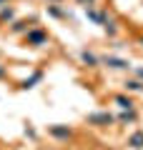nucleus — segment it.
<instances>
[{
    "label": "nucleus",
    "mask_w": 143,
    "mask_h": 150,
    "mask_svg": "<svg viewBox=\"0 0 143 150\" xmlns=\"http://www.w3.org/2000/svg\"><path fill=\"white\" fill-rule=\"evenodd\" d=\"M23 43H25V48H45V45L50 43V35H48L45 28L33 25L30 30L23 35Z\"/></svg>",
    "instance_id": "f257e3e1"
},
{
    "label": "nucleus",
    "mask_w": 143,
    "mask_h": 150,
    "mask_svg": "<svg viewBox=\"0 0 143 150\" xmlns=\"http://www.w3.org/2000/svg\"><path fill=\"white\" fill-rule=\"evenodd\" d=\"M113 123H116V115H111L108 110H98V112L85 115V125H90V128H111Z\"/></svg>",
    "instance_id": "f03ea898"
},
{
    "label": "nucleus",
    "mask_w": 143,
    "mask_h": 150,
    "mask_svg": "<svg viewBox=\"0 0 143 150\" xmlns=\"http://www.w3.org/2000/svg\"><path fill=\"white\" fill-rule=\"evenodd\" d=\"M48 135L53 140H58V143H68V140L75 138L73 128H68V125H48Z\"/></svg>",
    "instance_id": "7ed1b4c3"
},
{
    "label": "nucleus",
    "mask_w": 143,
    "mask_h": 150,
    "mask_svg": "<svg viewBox=\"0 0 143 150\" xmlns=\"http://www.w3.org/2000/svg\"><path fill=\"white\" fill-rule=\"evenodd\" d=\"M101 65H106L108 70H131V68H133L126 58H118V55H103V58H101Z\"/></svg>",
    "instance_id": "20e7f679"
},
{
    "label": "nucleus",
    "mask_w": 143,
    "mask_h": 150,
    "mask_svg": "<svg viewBox=\"0 0 143 150\" xmlns=\"http://www.w3.org/2000/svg\"><path fill=\"white\" fill-rule=\"evenodd\" d=\"M45 13H48V18H53V20H73V13L65 10V8H60V3H48Z\"/></svg>",
    "instance_id": "39448f33"
},
{
    "label": "nucleus",
    "mask_w": 143,
    "mask_h": 150,
    "mask_svg": "<svg viewBox=\"0 0 143 150\" xmlns=\"http://www.w3.org/2000/svg\"><path fill=\"white\" fill-rule=\"evenodd\" d=\"M83 10H85V18H88L90 23H95V25H101V28L106 25V23H108V18H111V13H108V10H98L95 5L83 8Z\"/></svg>",
    "instance_id": "423d86ee"
},
{
    "label": "nucleus",
    "mask_w": 143,
    "mask_h": 150,
    "mask_svg": "<svg viewBox=\"0 0 143 150\" xmlns=\"http://www.w3.org/2000/svg\"><path fill=\"white\" fill-rule=\"evenodd\" d=\"M35 23H38V18H30V20H18L15 18V20L10 23V28H8V33H10V35H25Z\"/></svg>",
    "instance_id": "0eeeda50"
},
{
    "label": "nucleus",
    "mask_w": 143,
    "mask_h": 150,
    "mask_svg": "<svg viewBox=\"0 0 143 150\" xmlns=\"http://www.w3.org/2000/svg\"><path fill=\"white\" fill-rule=\"evenodd\" d=\"M43 78H45V73L43 70H35V73H30L25 78V80H20L18 83V90H33V88L38 85V83H43Z\"/></svg>",
    "instance_id": "6e6552de"
},
{
    "label": "nucleus",
    "mask_w": 143,
    "mask_h": 150,
    "mask_svg": "<svg viewBox=\"0 0 143 150\" xmlns=\"http://www.w3.org/2000/svg\"><path fill=\"white\" fill-rule=\"evenodd\" d=\"M116 123H121V125H136V123H138L136 108H133V110H121V112L116 115Z\"/></svg>",
    "instance_id": "1a4fd4ad"
},
{
    "label": "nucleus",
    "mask_w": 143,
    "mask_h": 150,
    "mask_svg": "<svg viewBox=\"0 0 143 150\" xmlns=\"http://www.w3.org/2000/svg\"><path fill=\"white\" fill-rule=\"evenodd\" d=\"M15 18H18L15 5H3V8H0V25H10Z\"/></svg>",
    "instance_id": "9d476101"
},
{
    "label": "nucleus",
    "mask_w": 143,
    "mask_h": 150,
    "mask_svg": "<svg viewBox=\"0 0 143 150\" xmlns=\"http://www.w3.org/2000/svg\"><path fill=\"white\" fill-rule=\"evenodd\" d=\"M113 103H116L121 110H133V108H136V103H133V98L128 95V93H118V95H113Z\"/></svg>",
    "instance_id": "9b49d317"
},
{
    "label": "nucleus",
    "mask_w": 143,
    "mask_h": 150,
    "mask_svg": "<svg viewBox=\"0 0 143 150\" xmlns=\"http://www.w3.org/2000/svg\"><path fill=\"white\" fill-rule=\"evenodd\" d=\"M126 145H128L131 150H143V130H133V133L128 135Z\"/></svg>",
    "instance_id": "f8f14e48"
},
{
    "label": "nucleus",
    "mask_w": 143,
    "mask_h": 150,
    "mask_svg": "<svg viewBox=\"0 0 143 150\" xmlns=\"http://www.w3.org/2000/svg\"><path fill=\"white\" fill-rule=\"evenodd\" d=\"M80 63H83L85 68H98V65H101V58L95 53H90V50H80Z\"/></svg>",
    "instance_id": "ddd939ff"
},
{
    "label": "nucleus",
    "mask_w": 143,
    "mask_h": 150,
    "mask_svg": "<svg viewBox=\"0 0 143 150\" xmlns=\"http://www.w3.org/2000/svg\"><path fill=\"white\" fill-rule=\"evenodd\" d=\"M123 90L126 93H143V83L138 80V78H128V80L123 83Z\"/></svg>",
    "instance_id": "4468645a"
},
{
    "label": "nucleus",
    "mask_w": 143,
    "mask_h": 150,
    "mask_svg": "<svg viewBox=\"0 0 143 150\" xmlns=\"http://www.w3.org/2000/svg\"><path fill=\"white\" fill-rule=\"evenodd\" d=\"M103 30H106L108 38H118V33H121V28H118V23L113 20V18H108V23L103 25Z\"/></svg>",
    "instance_id": "2eb2a0df"
},
{
    "label": "nucleus",
    "mask_w": 143,
    "mask_h": 150,
    "mask_svg": "<svg viewBox=\"0 0 143 150\" xmlns=\"http://www.w3.org/2000/svg\"><path fill=\"white\" fill-rule=\"evenodd\" d=\"M23 135H25L28 140H38V133H35L33 125H25V128H23Z\"/></svg>",
    "instance_id": "dca6fc26"
},
{
    "label": "nucleus",
    "mask_w": 143,
    "mask_h": 150,
    "mask_svg": "<svg viewBox=\"0 0 143 150\" xmlns=\"http://www.w3.org/2000/svg\"><path fill=\"white\" fill-rule=\"evenodd\" d=\"M75 3H78V5H83V8H90V5H95L98 0H75Z\"/></svg>",
    "instance_id": "f3484780"
},
{
    "label": "nucleus",
    "mask_w": 143,
    "mask_h": 150,
    "mask_svg": "<svg viewBox=\"0 0 143 150\" xmlns=\"http://www.w3.org/2000/svg\"><path fill=\"white\" fill-rule=\"evenodd\" d=\"M133 73H136V78L143 83V68H133Z\"/></svg>",
    "instance_id": "a211bd4d"
},
{
    "label": "nucleus",
    "mask_w": 143,
    "mask_h": 150,
    "mask_svg": "<svg viewBox=\"0 0 143 150\" xmlns=\"http://www.w3.org/2000/svg\"><path fill=\"white\" fill-rule=\"evenodd\" d=\"M3 78H8V68L0 63V80H3Z\"/></svg>",
    "instance_id": "6ab92c4d"
},
{
    "label": "nucleus",
    "mask_w": 143,
    "mask_h": 150,
    "mask_svg": "<svg viewBox=\"0 0 143 150\" xmlns=\"http://www.w3.org/2000/svg\"><path fill=\"white\" fill-rule=\"evenodd\" d=\"M8 3H10V0H0V8H3V5H8Z\"/></svg>",
    "instance_id": "aec40b11"
},
{
    "label": "nucleus",
    "mask_w": 143,
    "mask_h": 150,
    "mask_svg": "<svg viewBox=\"0 0 143 150\" xmlns=\"http://www.w3.org/2000/svg\"><path fill=\"white\" fill-rule=\"evenodd\" d=\"M48 3H63V0H45V5H48Z\"/></svg>",
    "instance_id": "412c9836"
},
{
    "label": "nucleus",
    "mask_w": 143,
    "mask_h": 150,
    "mask_svg": "<svg viewBox=\"0 0 143 150\" xmlns=\"http://www.w3.org/2000/svg\"><path fill=\"white\" fill-rule=\"evenodd\" d=\"M138 45H141V48H143V35H141V38H138Z\"/></svg>",
    "instance_id": "4be33fe9"
},
{
    "label": "nucleus",
    "mask_w": 143,
    "mask_h": 150,
    "mask_svg": "<svg viewBox=\"0 0 143 150\" xmlns=\"http://www.w3.org/2000/svg\"><path fill=\"white\" fill-rule=\"evenodd\" d=\"M0 55H3V53H0Z\"/></svg>",
    "instance_id": "5701e85b"
}]
</instances>
